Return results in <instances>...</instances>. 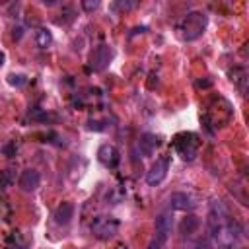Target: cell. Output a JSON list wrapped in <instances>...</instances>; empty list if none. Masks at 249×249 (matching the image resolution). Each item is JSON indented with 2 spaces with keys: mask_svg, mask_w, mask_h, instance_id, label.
I'll list each match as a JSON object with an SVG mask.
<instances>
[{
  "mask_svg": "<svg viewBox=\"0 0 249 249\" xmlns=\"http://www.w3.org/2000/svg\"><path fill=\"white\" fill-rule=\"evenodd\" d=\"M43 4H45V6H54L56 2H54V0H43Z\"/></svg>",
  "mask_w": 249,
  "mask_h": 249,
  "instance_id": "44dd1931",
  "label": "cell"
},
{
  "mask_svg": "<svg viewBox=\"0 0 249 249\" xmlns=\"http://www.w3.org/2000/svg\"><path fill=\"white\" fill-rule=\"evenodd\" d=\"M210 235L214 239V243L222 249H233L241 243L243 239V228L239 222L228 218L224 222H220L218 226L210 228Z\"/></svg>",
  "mask_w": 249,
  "mask_h": 249,
  "instance_id": "6da1fadb",
  "label": "cell"
},
{
  "mask_svg": "<svg viewBox=\"0 0 249 249\" xmlns=\"http://www.w3.org/2000/svg\"><path fill=\"white\" fill-rule=\"evenodd\" d=\"M53 218H54V222H56L58 226H66V224L74 218V204H72V202H62V204H58L56 210H54V214H53Z\"/></svg>",
  "mask_w": 249,
  "mask_h": 249,
  "instance_id": "7c38bea8",
  "label": "cell"
},
{
  "mask_svg": "<svg viewBox=\"0 0 249 249\" xmlns=\"http://www.w3.org/2000/svg\"><path fill=\"white\" fill-rule=\"evenodd\" d=\"M206 23H208L206 14H202V12H189L179 21L177 31H179V35H181L183 41H195V39H198L204 33Z\"/></svg>",
  "mask_w": 249,
  "mask_h": 249,
  "instance_id": "7a4b0ae2",
  "label": "cell"
},
{
  "mask_svg": "<svg viewBox=\"0 0 249 249\" xmlns=\"http://www.w3.org/2000/svg\"><path fill=\"white\" fill-rule=\"evenodd\" d=\"M169 165H171V156H161V158H158V160L150 165V169H148V173H146V183H148L150 187L160 185V183L167 177Z\"/></svg>",
  "mask_w": 249,
  "mask_h": 249,
  "instance_id": "277c9868",
  "label": "cell"
},
{
  "mask_svg": "<svg viewBox=\"0 0 249 249\" xmlns=\"http://www.w3.org/2000/svg\"><path fill=\"white\" fill-rule=\"evenodd\" d=\"M35 41H37V45H39L41 49H47V47L53 43V33H51L49 29L41 27V29H37V37H35Z\"/></svg>",
  "mask_w": 249,
  "mask_h": 249,
  "instance_id": "4fadbf2b",
  "label": "cell"
},
{
  "mask_svg": "<svg viewBox=\"0 0 249 249\" xmlns=\"http://www.w3.org/2000/svg\"><path fill=\"white\" fill-rule=\"evenodd\" d=\"M196 228H198V220H196L195 216H187V218L183 220V224H181V231H183L185 235H191Z\"/></svg>",
  "mask_w": 249,
  "mask_h": 249,
  "instance_id": "5bb4252c",
  "label": "cell"
},
{
  "mask_svg": "<svg viewBox=\"0 0 249 249\" xmlns=\"http://www.w3.org/2000/svg\"><path fill=\"white\" fill-rule=\"evenodd\" d=\"M167 202L171 210H193L195 208V198L187 193H173Z\"/></svg>",
  "mask_w": 249,
  "mask_h": 249,
  "instance_id": "30bf717a",
  "label": "cell"
},
{
  "mask_svg": "<svg viewBox=\"0 0 249 249\" xmlns=\"http://www.w3.org/2000/svg\"><path fill=\"white\" fill-rule=\"evenodd\" d=\"M119 10H130V8H134L136 6V2H119V4H115Z\"/></svg>",
  "mask_w": 249,
  "mask_h": 249,
  "instance_id": "ac0fdd59",
  "label": "cell"
},
{
  "mask_svg": "<svg viewBox=\"0 0 249 249\" xmlns=\"http://www.w3.org/2000/svg\"><path fill=\"white\" fill-rule=\"evenodd\" d=\"M8 249H27V245L25 243H12Z\"/></svg>",
  "mask_w": 249,
  "mask_h": 249,
  "instance_id": "ffe728a7",
  "label": "cell"
},
{
  "mask_svg": "<svg viewBox=\"0 0 249 249\" xmlns=\"http://www.w3.org/2000/svg\"><path fill=\"white\" fill-rule=\"evenodd\" d=\"M18 183H19L21 191L33 193V191L39 187V183H41V175H39V171H35V169H23Z\"/></svg>",
  "mask_w": 249,
  "mask_h": 249,
  "instance_id": "9c48e42d",
  "label": "cell"
},
{
  "mask_svg": "<svg viewBox=\"0 0 249 249\" xmlns=\"http://www.w3.org/2000/svg\"><path fill=\"white\" fill-rule=\"evenodd\" d=\"M158 146H160V136H156V134H152V132L142 134L140 140H138V148H140L142 156H146V158L154 156V152H156Z\"/></svg>",
  "mask_w": 249,
  "mask_h": 249,
  "instance_id": "8fae6325",
  "label": "cell"
},
{
  "mask_svg": "<svg viewBox=\"0 0 249 249\" xmlns=\"http://www.w3.org/2000/svg\"><path fill=\"white\" fill-rule=\"evenodd\" d=\"M161 245H163V243H160V241H158V239L154 237V239L150 241V245H148V249H161Z\"/></svg>",
  "mask_w": 249,
  "mask_h": 249,
  "instance_id": "d6986e66",
  "label": "cell"
},
{
  "mask_svg": "<svg viewBox=\"0 0 249 249\" xmlns=\"http://www.w3.org/2000/svg\"><path fill=\"white\" fill-rule=\"evenodd\" d=\"M97 160H99L101 165L113 169V167L119 165V161H121V154H119V150H117L113 144H101L99 150H97Z\"/></svg>",
  "mask_w": 249,
  "mask_h": 249,
  "instance_id": "52a82bcc",
  "label": "cell"
},
{
  "mask_svg": "<svg viewBox=\"0 0 249 249\" xmlns=\"http://www.w3.org/2000/svg\"><path fill=\"white\" fill-rule=\"evenodd\" d=\"M2 152H4L8 158H12V156H16V146H14V144H6V146L2 148Z\"/></svg>",
  "mask_w": 249,
  "mask_h": 249,
  "instance_id": "e0dca14e",
  "label": "cell"
},
{
  "mask_svg": "<svg viewBox=\"0 0 249 249\" xmlns=\"http://www.w3.org/2000/svg\"><path fill=\"white\" fill-rule=\"evenodd\" d=\"M173 146L177 150V154L187 160V161H193L196 158V152H198V146H200V140L195 132H181L175 136L173 140Z\"/></svg>",
  "mask_w": 249,
  "mask_h": 249,
  "instance_id": "3957f363",
  "label": "cell"
},
{
  "mask_svg": "<svg viewBox=\"0 0 249 249\" xmlns=\"http://www.w3.org/2000/svg\"><path fill=\"white\" fill-rule=\"evenodd\" d=\"M111 58H113L111 47H109V45H99V47L91 53V56H89V68H91L93 72H101V70H105V68L109 66Z\"/></svg>",
  "mask_w": 249,
  "mask_h": 249,
  "instance_id": "8992f818",
  "label": "cell"
},
{
  "mask_svg": "<svg viewBox=\"0 0 249 249\" xmlns=\"http://www.w3.org/2000/svg\"><path fill=\"white\" fill-rule=\"evenodd\" d=\"M171 228H173L171 212H161V214L156 218V239H158L160 243H165V239H167L169 233H171Z\"/></svg>",
  "mask_w": 249,
  "mask_h": 249,
  "instance_id": "ba28073f",
  "label": "cell"
},
{
  "mask_svg": "<svg viewBox=\"0 0 249 249\" xmlns=\"http://www.w3.org/2000/svg\"><path fill=\"white\" fill-rule=\"evenodd\" d=\"M25 82H27V78H25L23 74H10V76H8V84H10V86L21 88Z\"/></svg>",
  "mask_w": 249,
  "mask_h": 249,
  "instance_id": "9a60e30c",
  "label": "cell"
},
{
  "mask_svg": "<svg viewBox=\"0 0 249 249\" xmlns=\"http://www.w3.org/2000/svg\"><path fill=\"white\" fill-rule=\"evenodd\" d=\"M119 230V222L113 216H97L91 222V233L99 239H109L117 233Z\"/></svg>",
  "mask_w": 249,
  "mask_h": 249,
  "instance_id": "5b68a950",
  "label": "cell"
},
{
  "mask_svg": "<svg viewBox=\"0 0 249 249\" xmlns=\"http://www.w3.org/2000/svg\"><path fill=\"white\" fill-rule=\"evenodd\" d=\"M82 8H84L86 12H93V10L99 8V2H97V0H84V2H82Z\"/></svg>",
  "mask_w": 249,
  "mask_h": 249,
  "instance_id": "2e32d148",
  "label": "cell"
}]
</instances>
